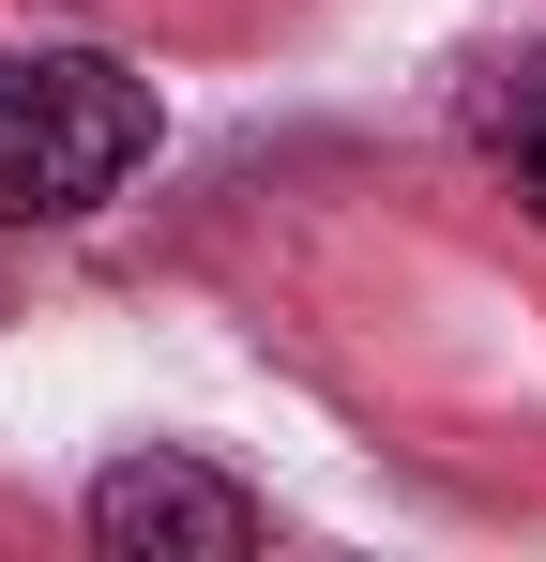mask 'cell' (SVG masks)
I'll return each instance as SVG.
<instances>
[{
	"label": "cell",
	"instance_id": "obj_1",
	"mask_svg": "<svg viewBox=\"0 0 546 562\" xmlns=\"http://www.w3.org/2000/svg\"><path fill=\"white\" fill-rule=\"evenodd\" d=\"M168 106L106 46H0V228H77L152 168Z\"/></svg>",
	"mask_w": 546,
	"mask_h": 562
},
{
	"label": "cell",
	"instance_id": "obj_2",
	"mask_svg": "<svg viewBox=\"0 0 546 562\" xmlns=\"http://www.w3.org/2000/svg\"><path fill=\"white\" fill-rule=\"evenodd\" d=\"M77 517H91V548H106V562H243V548L273 532L259 486H243V471H213V457H182V441L106 457Z\"/></svg>",
	"mask_w": 546,
	"mask_h": 562
},
{
	"label": "cell",
	"instance_id": "obj_3",
	"mask_svg": "<svg viewBox=\"0 0 546 562\" xmlns=\"http://www.w3.org/2000/svg\"><path fill=\"white\" fill-rule=\"evenodd\" d=\"M455 122H470V153H486V168H501V183L546 213V46H501V61H470Z\"/></svg>",
	"mask_w": 546,
	"mask_h": 562
}]
</instances>
